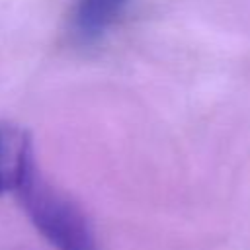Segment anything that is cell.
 Wrapping results in <instances>:
<instances>
[{
	"instance_id": "2",
	"label": "cell",
	"mask_w": 250,
	"mask_h": 250,
	"mask_svg": "<svg viewBox=\"0 0 250 250\" xmlns=\"http://www.w3.org/2000/svg\"><path fill=\"white\" fill-rule=\"evenodd\" d=\"M131 0H74L68 31L78 43L98 41L127 10Z\"/></svg>"
},
{
	"instance_id": "3",
	"label": "cell",
	"mask_w": 250,
	"mask_h": 250,
	"mask_svg": "<svg viewBox=\"0 0 250 250\" xmlns=\"http://www.w3.org/2000/svg\"><path fill=\"white\" fill-rule=\"evenodd\" d=\"M35 158L27 133L0 123V193L14 191L23 168Z\"/></svg>"
},
{
	"instance_id": "1",
	"label": "cell",
	"mask_w": 250,
	"mask_h": 250,
	"mask_svg": "<svg viewBox=\"0 0 250 250\" xmlns=\"http://www.w3.org/2000/svg\"><path fill=\"white\" fill-rule=\"evenodd\" d=\"M14 193L33 229L53 250H98L86 211L41 174L35 158L23 168Z\"/></svg>"
}]
</instances>
